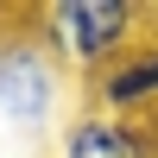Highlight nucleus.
<instances>
[{
  "label": "nucleus",
  "instance_id": "f257e3e1",
  "mask_svg": "<svg viewBox=\"0 0 158 158\" xmlns=\"http://www.w3.org/2000/svg\"><path fill=\"white\" fill-rule=\"evenodd\" d=\"M152 19L158 13L139 6V0H57V6H44L32 25H38V38L70 63V76L101 82L114 63H127L139 51L133 38L146 32Z\"/></svg>",
  "mask_w": 158,
  "mask_h": 158
},
{
  "label": "nucleus",
  "instance_id": "f03ea898",
  "mask_svg": "<svg viewBox=\"0 0 158 158\" xmlns=\"http://www.w3.org/2000/svg\"><path fill=\"white\" fill-rule=\"evenodd\" d=\"M70 63L38 38V25L25 38H0V120L19 133H51L70 127Z\"/></svg>",
  "mask_w": 158,
  "mask_h": 158
},
{
  "label": "nucleus",
  "instance_id": "7ed1b4c3",
  "mask_svg": "<svg viewBox=\"0 0 158 158\" xmlns=\"http://www.w3.org/2000/svg\"><path fill=\"white\" fill-rule=\"evenodd\" d=\"M51 158H158V127L152 120H120L108 108H76L70 127L57 133Z\"/></svg>",
  "mask_w": 158,
  "mask_h": 158
},
{
  "label": "nucleus",
  "instance_id": "20e7f679",
  "mask_svg": "<svg viewBox=\"0 0 158 158\" xmlns=\"http://www.w3.org/2000/svg\"><path fill=\"white\" fill-rule=\"evenodd\" d=\"M89 108H108L120 120H158V38L114 63L101 82H89Z\"/></svg>",
  "mask_w": 158,
  "mask_h": 158
},
{
  "label": "nucleus",
  "instance_id": "39448f33",
  "mask_svg": "<svg viewBox=\"0 0 158 158\" xmlns=\"http://www.w3.org/2000/svg\"><path fill=\"white\" fill-rule=\"evenodd\" d=\"M152 127H158V120H152Z\"/></svg>",
  "mask_w": 158,
  "mask_h": 158
}]
</instances>
